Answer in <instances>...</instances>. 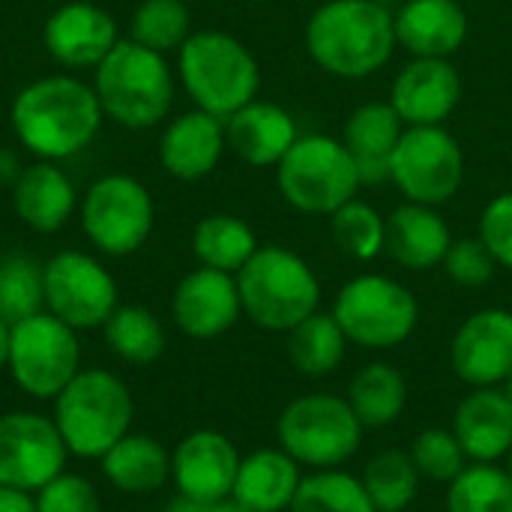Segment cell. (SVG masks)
<instances>
[{
    "label": "cell",
    "instance_id": "obj_10",
    "mask_svg": "<svg viewBox=\"0 0 512 512\" xmlns=\"http://www.w3.org/2000/svg\"><path fill=\"white\" fill-rule=\"evenodd\" d=\"M6 372L24 396L54 402L57 393L81 372L78 333L51 312L12 324Z\"/></svg>",
    "mask_w": 512,
    "mask_h": 512
},
{
    "label": "cell",
    "instance_id": "obj_37",
    "mask_svg": "<svg viewBox=\"0 0 512 512\" xmlns=\"http://www.w3.org/2000/svg\"><path fill=\"white\" fill-rule=\"evenodd\" d=\"M192 36V12L183 0H144L129 21V39L159 54L180 51Z\"/></svg>",
    "mask_w": 512,
    "mask_h": 512
},
{
    "label": "cell",
    "instance_id": "obj_23",
    "mask_svg": "<svg viewBox=\"0 0 512 512\" xmlns=\"http://www.w3.org/2000/svg\"><path fill=\"white\" fill-rule=\"evenodd\" d=\"M12 210L30 231L54 234L75 210V186L57 162L39 159L12 180Z\"/></svg>",
    "mask_w": 512,
    "mask_h": 512
},
{
    "label": "cell",
    "instance_id": "obj_13",
    "mask_svg": "<svg viewBox=\"0 0 512 512\" xmlns=\"http://www.w3.org/2000/svg\"><path fill=\"white\" fill-rule=\"evenodd\" d=\"M390 180L414 204H447L465 180V153L444 126H408L393 153Z\"/></svg>",
    "mask_w": 512,
    "mask_h": 512
},
{
    "label": "cell",
    "instance_id": "obj_36",
    "mask_svg": "<svg viewBox=\"0 0 512 512\" xmlns=\"http://www.w3.org/2000/svg\"><path fill=\"white\" fill-rule=\"evenodd\" d=\"M45 312V264L30 255H6L0 261V318L18 324Z\"/></svg>",
    "mask_w": 512,
    "mask_h": 512
},
{
    "label": "cell",
    "instance_id": "obj_38",
    "mask_svg": "<svg viewBox=\"0 0 512 512\" xmlns=\"http://www.w3.org/2000/svg\"><path fill=\"white\" fill-rule=\"evenodd\" d=\"M330 231L342 255L354 261H372L384 252L387 219L363 201H348L330 216Z\"/></svg>",
    "mask_w": 512,
    "mask_h": 512
},
{
    "label": "cell",
    "instance_id": "obj_26",
    "mask_svg": "<svg viewBox=\"0 0 512 512\" xmlns=\"http://www.w3.org/2000/svg\"><path fill=\"white\" fill-rule=\"evenodd\" d=\"M402 117L390 102H366L360 105L345 126V150L354 159L363 183L390 180L393 153L402 141Z\"/></svg>",
    "mask_w": 512,
    "mask_h": 512
},
{
    "label": "cell",
    "instance_id": "obj_29",
    "mask_svg": "<svg viewBox=\"0 0 512 512\" xmlns=\"http://www.w3.org/2000/svg\"><path fill=\"white\" fill-rule=\"evenodd\" d=\"M348 405L363 423V429L393 426L408 405L405 375L390 363H366L348 387Z\"/></svg>",
    "mask_w": 512,
    "mask_h": 512
},
{
    "label": "cell",
    "instance_id": "obj_43",
    "mask_svg": "<svg viewBox=\"0 0 512 512\" xmlns=\"http://www.w3.org/2000/svg\"><path fill=\"white\" fill-rule=\"evenodd\" d=\"M0 512H36V501L30 492L0 486Z\"/></svg>",
    "mask_w": 512,
    "mask_h": 512
},
{
    "label": "cell",
    "instance_id": "obj_25",
    "mask_svg": "<svg viewBox=\"0 0 512 512\" xmlns=\"http://www.w3.org/2000/svg\"><path fill=\"white\" fill-rule=\"evenodd\" d=\"M450 243H453L450 225L435 207L408 201L387 216L384 249L405 270H432L444 264Z\"/></svg>",
    "mask_w": 512,
    "mask_h": 512
},
{
    "label": "cell",
    "instance_id": "obj_6",
    "mask_svg": "<svg viewBox=\"0 0 512 512\" xmlns=\"http://www.w3.org/2000/svg\"><path fill=\"white\" fill-rule=\"evenodd\" d=\"M177 72L195 108L219 120L249 105L261 87V69L252 51L222 30L192 33L177 51Z\"/></svg>",
    "mask_w": 512,
    "mask_h": 512
},
{
    "label": "cell",
    "instance_id": "obj_8",
    "mask_svg": "<svg viewBox=\"0 0 512 512\" xmlns=\"http://www.w3.org/2000/svg\"><path fill=\"white\" fill-rule=\"evenodd\" d=\"M363 423L351 411L348 399L333 393H309L285 405L276 423L279 447L300 468H339L363 441Z\"/></svg>",
    "mask_w": 512,
    "mask_h": 512
},
{
    "label": "cell",
    "instance_id": "obj_42",
    "mask_svg": "<svg viewBox=\"0 0 512 512\" xmlns=\"http://www.w3.org/2000/svg\"><path fill=\"white\" fill-rule=\"evenodd\" d=\"M480 240L498 261V267L512 270V192L492 198L480 216Z\"/></svg>",
    "mask_w": 512,
    "mask_h": 512
},
{
    "label": "cell",
    "instance_id": "obj_47",
    "mask_svg": "<svg viewBox=\"0 0 512 512\" xmlns=\"http://www.w3.org/2000/svg\"><path fill=\"white\" fill-rule=\"evenodd\" d=\"M504 393H507V399H510V402H512V375H510V378H507V381H504Z\"/></svg>",
    "mask_w": 512,
    "mask_h": 512
},
{
    "label": "cell",
    "instance_id": "obj_40",
    "mask_svg": "<svg viewBox=\"0 0 512 512\" xmlns=\"http://www.w3.org/2000/svg\"><path fill=\"white\" fill-rule=\"evenodd\" d=\"M444 270L462 288H483L495 279L498 261L492 258V252L486 249L480 237H465V240L450 243Z\"/></svg>",
    "mask_w": 512,
    "mask_h": 512
},
{
    "label": "cell",
    "instance_id": "obj_32",
    "mask_svg": "<svg viewBox=\"0 0 512 512\" xmlns=\"http://www.w3.org/2000/svg\"><path fill=\"white\" fill-rule=\"evenodd\" d=\"M348 345L351 342L330 312H315L288 333V357L309 378L333 375L342 366Z\"/></svg>",
    "mask_w": 512,
    "mask_h": 512
},
{
    "label": "cell",
    "instance_id": "obj_24",
    "mask_svg": "<svg viewBox=\"0 0 512 512\" xmlns=\"http://www.w3.org/2000/svg\"><path fill=\"white\" fill-rule=\"evenodd\" d=\"M396 42L414 57H453L468 39V12L459 0H408L396 15Z\"/></svg>",
    "mask_w": 512,
    "mask_h": 512
},
{
    "label": "cell",
    "instance_id": "obj_30",
    "mask_svg": "<svg viewBox=\"0 0 512 512\" xmlns=\"http://www.w3.org/2000/svg\"><path fill=\"white\" fill-rule=\"evenodd\" d=\"M255 252H258L255 231L231 213L204 216L192 231V255L198 258L201 267L237 276L240 267Z\"/></svg>",
    "mask_w": 512,
    "mask_h": 512
},
{
    "label": "cell",
    "instance_id": "obj_14",
    "mask_svg": "<svg viewBox=\"0 0 512 512\" xmlns=\"http://www.w3.org/2000/svg\"><path fill=\"white\" fill-rule=\"evenodd\" d=\"M69 450L51 417L36 411L0 414V486L36 495L66 471Z\"/></svg>",
    "mask_w": 512,
    "mask_h": 512
},
{
    "label": "cell",
    "instance_id": "obj_19",
    "mask_svg": "<svg viewBox=\"0 0 512 512\" xmlns=\"http://www.w3.org/2000/svg\"><path fill=\"white\" fill-rule=\"evenodd\" d=\"M462 99V78L447 57H417L393 81L390 105L408 126H441Z\"/></svg>",
    "mask_w": 512,
    "mask_h": 512
},
{
    "label": "cell",
    "instance_id": "obj_9",
    "mask_svg": "<svg viewBox=\"0 0 512 512\" xmlns=\"http://www.w3.org/2000/svg\"><path fill=\"white\" fill-rule=\"evenodd\" d=\"M330 315L348 342L384 351L411 339L420 321V303L402 282L381 273H366L351 279L336 294Z\"/></svg>",
    "mask_w": 512,
    "mask_h": 512
},
{
    "label": "cell",
    "instance_id": "obj_15",
    "mask_svg": "<svg viewBox=\"0 0 512 512\" xmlns=\"http://www.w3.org/2000/svg\"><path fill=\"white\" fill-rule=\"evenodd\" d=\"M240 459L243 456L228 435L216 429H195L171 453V483L177 486V495L216 504L231 498Z\"/></svg>",
    "mask_w": 512,
    "mask_h": 512
},
{
    "label": "cell",
    "instance_id": "obj_46",
    "mask_svg": "<svg viewBox=\"0 0 512 512\" xmlns=\"http://www.w3.org/2000/svg\"><path fill=\"white\" fill-rule=\"evenodd\" d=\"M207 512H252L246 504H240L234 495L231 498H222V501H216V504H207Z\"/></svg>",
    "mask_w": 512,
    "mask_h": 512
},
{
    "label": "cell",
    "instance_id": "obj_28",
    "mask_svg": "<svg viewBox=\"0 0 512 512\" xmlns=\"http://www.w3.org/2000/svg\"><path fill=\"white\" fill-rule=\"evenodd\" d=\"M99 462L105 480L123 495H153L171 480V453L144 432H126Z\"/></svg>",
    "mask_w": 512,
    "mask_h": 512
},
{
    "label": "cell",
    "instance_id": "obj_44",
    "mask_svg": "<svg viewBox=\"0 0 512 512\" xmlns=\"http://www.w3.org/2000/svg\"><path fill=\"white\" fill-rule=\"evenodd\" d=\"M165 512H207V504L192 501V498H186V495H177V498H171V501H168Z\"/></svg>",
    "mask_w": 512,
    "mask_h": 512
},
{
    "label": "cell",
    "instance_id": "obj_11",
    "mask_svg": "<svg viewBox=\"0 0 512 512\" xmlns=\"http://www.w3.org/2000/svg\"><path fill=\"white\" fill-rule=\"evenodd\" d=\"M156 219L150 189L132 174H105L81 198V231L108 258L138 252Z\"/></svg>",
    "mask_w": 512,
    "mask_h": 512
},
{
    "label": "cell",
    "instance_id": "obj_45",
    "mask_svg": "<svg viewBox=\"0 0 512 512\" xmlns=\"http://www.w3.org/2000/svg\"><path fill=\"white\" fill-rule=\"evenodd\" d=\"M9 345H12V324L0 318V372L9 366Z\"/></svg>",
    "mask_w": 512,
    "mask_h": 512
},
{
    "label": "cell",
    "instance_id": "obj_21",
    "mask_svg": "<svg viewBox=\"0 0 512 512\" xmlns=\"http://www.w3.org/2000/svg\"><path fill=\"white\" fill-rule=\"evenodd\" d=\"M453 435L459 438L468 462H498L512 450V402L501 387L471 390L456 414Z\"/></svg>",
    "mask_w": 512,
    "mask_h": 512
},
{
    "label": "cell",
    "instance_id": "obj_48",
    "mask_svg": "<svg viewBox=\"0 0 512 512\" xmlns=\"http://www.w3.org/2000/svg\"><path fill=\"white\" fill-rule=\"evenodd\" d=\"M507 471H510V477H512V450H510V456H507Z\"/></svg>",
    "mask_w": 512,
    "mask_h": 512
},
{
    "label": "cell",
    "instance_id": "obj_34",
    "mask_svg": "<svg viewBox=\"0 0 512 512\" xmlns=\"http://www.w3.org/2000/svg\"><path fill=\"white\" fill-rule=\"evenodd\" d=\"M288 512H378L369 501L363 480L342 468L312 471L300 480L294 504Z\"/></svg>",
    "mask_w": 512,
    "mask_h": 512
},
{
    "label": "cell",
    "instance_id": "obj_39",
    "mask_svg": "<svg viewBox=\"0 0 512 512\" xmlns=\"http://www.w3.org/2000/svg\"><path fill=\"white\" fill-rule=\"evenodd\" d=\"M408 453H411L420 477H426L432 483L450 486L468 468V456H465L459 438L453 435V429H423L411 441Z\"/></svg>",
    "mask_w": 512,
    "mask_h": 512
},
{
    "label": "cell",
    "instance_id": "obj_18",
    "mask_svg": "<svg viewBox=\"0 0 512 512\" xmlns=\"http://www.w3.org/2000/svg\"><path fill=\"white\" fill-rule=\"evenodd\" d=\"M45 51L66 69H96L120 42L117 21L90 0L57 6L42 27Z\"/></svg>",
    "mask_w": 512,
    "mask_h": 512
},
{
    "label": "cell",
    "instance_id": "obj_5",
    "mask_svg": "<svg viewBox=\"0 0 512 512\" xmlns=\"http://www.w3.org/2000/svg\"><path fill=\"white\" fill-rule=\"evenodd\" d=\"M237 291L243 315L270 333H291L321 303L315 270L285 246H258L237 273Z\"/></svg>",
    "mask_w": 512,
    "mask_h": 512
},
{
    "label": "cell",
    "instance_id": "obj_12",
    "mask_svg": "<svg viewBox=\"0 0 512 512\" xmlns=\"http://www.w3.org/2000/svg\"><path fill=\"white\" fill-rule=\"evenodd\" d=\"M117 306V279L99 258L63 249L45 261V312L69 324L75 333L102 327Z\"/></svg>",
    "mask_w": 512,
    "mask_h": 512
},
{
    "label": "cell",
    "instance_id": "obj_1",
    "mask_svg": "<svg viewBox=\"0 0 512 512\" xmlns=\"http://www.w3.org/2000/svg\"><path fill=\"white\" fill-rule=\"evenodd\" d=\"M93 84L75 75H45L18 90L9 108L15 138L39 159L60 162L87 150L102 129Z\"/></svg>",
    "mask_w": 512,
    "mask_h": 512
},
{
    "label": "cell",
    "instance_id": "obj_4",
    "mask_svg": "<svg viewBox=\"0 0 512 512\" xmlns=\"http://www.w3.org/2000/svg\"><path fill=\"white\" fill-rule=\"evenodd\" d=\"M102 114L126 129H150L174 102V72L165 54L135 39H120L93 72Z\"/></svg>",
    "mask_w": 512,
    "mask_h": 512
},
{
    "label": "cell",
    "instance_id": "obj_3",
    "mask_svg": "<svg viewBox=\"0 0 512 512\" xmlns=\"http://www.w3.org/2000/svg\"><path fill=\"white\" fill-rule=\"evenodd\" d=\"M135 402L123 378L108 369H81L54 399L51 420L75 459H102L132 432Z\"/></svg>",
    "mask_w": 512,
    "mask_h": 512
},
{
    "label": "cell",
    "instance_id": "obj_16",
    "mask_svg": "<svg viewBox=\"0 0 512 512\" xmlns=\"http://www.w3.org/2000/svg\"><path fill=\"white\" fill-rule=\"evenodd\" d=\"M450 363L462 384L501 387L512 375V312H474L453 336Z\"/></svg>",
    "mask_w": 512,
    "mask_h": 512
},
{
    "label": "cell",
    "instance_id": "obj_17",
    "mask_svg": "<svg viewBox=\"0 0 512 512\" xmlns=\"http://www.w3.org/2000/svg\"><path fill=\"white\" fill-rule=\"evenodd\" d=\"M171 315L183 336L189 339H219L243 315L237 276L198 267L186 273L171 297Z\"/></svg>",
    "mask_w": 512,
    "mask_h": 512
},
{
    "label": "cell",
    "instance_id": "obj_27",
    "mask_svg": "<svg viewBox=\"0 0 512 512\" xmlns=\"http://www.w3.org/2000/svg\"><path fill=\"white\" fill-rule=\"evenodd\" d=\"M300 480V465L282 447H267L240 459L231 495L252 512H285L294 504Z\"/></svg>",
    "mask_w": 512,
    "mask_h": 512
},
{
    "label": "cell",
    "instance_id": "obj_41",
    "mask_svg": "<svg viewBox=\"0 0 512 512\" xmlns=\"http://www.w3.org/2000/svg\"><path fill=\"white\" fill-rule=\"evenodd\" d=\"M33 501H36V512H102L96 486L87 477L69 471H63L48 486H42L33 495Z\"/></svg>",
    "mask_w": 512,
    "mask_h": 512
},
{
    "label": "cell",
    "instance_id": "obj_35",
    "mask_svg": "<svg viewBox=\"0 0 512 512\" xmlns=\"http://www.w3.org/2000/svg\"><path fill=\"white\" fill-rule=\"evenodd\" d=\"M447 512H512V477L498 462H471L447 489Z\"/></svg>",
    "mask_w": 512,
    "mask_h": 512
},
{
    "label": "cell",
    "instance_id": "obj_33",
    "mask_svg": "<svg viewBox=\"0 0 512 512\" xmlns=\"http://www.w3.org/2000/svg\"><path fill=\"white\" fill-rule=\"evenodd\" d=\"M363 489L378 512H405L420 492V471L411 459V453L402 450H384L369 459V465L360 474Z\"/></svg>",
    "mask_w": 512,
    "mask_h": 512
},
{
    "label": "cell",
    "instance_id": "obj_31",
    "mask_svg": "<svg viewBox=\"0 0 512 512\" xmlns=\"http://www.w3.org/2000/svg\"><path fill=\"white\" fill-rule=\"evenodd\" d=\"M105 345L129 366H150L165 354V327L147 306H117L102 324Z\"/></svg>",
    "mask_w": 512,
    "mask_h": 512
},
{
    "label": "cell",
    "instance_id": "obj_20",
    "mask_svg": "<svg viewBox=\"0 0 512 512\" xmlns=\"http://www.w3.org/2000/svg\"><path fill=\"white\" fill-rule=\"evenodd\" d=\"M225 120L195 108L174 117L159 138V162L177 180H201L225 153Z\"/></svg>",
    "mask_w": 512,
    "mask_h": 512
},
{
    "label": "cell",
    "instance_id": "obj_22",
    "mask_svg": "<svg viewBox=\"0 0 512 512\" xmlns=\"http://www.w3.org/2000/svg\"><path fill=\"white\" fill-rule=\"evenodd\" d=\"M297 123L294 117L276 105V102H261L252 99L240 111H234L225 120V141L228 147L255 168H270L285 159V153L297 141Z\"/></svg>",
    "mask_w": 512,
    "mask_h": 512
},
{
    "label": "cell",
    "instance_id": "obj_2",
    "mask_svg": "<svg viewBox=\"0 0 512 512\" xmlns=\"http://www.w3.org/2000/svg\"><path fill=\"white\" fill-rule=\"evenodd\" d=\"M396 45L393 12L378 0H327L306 24L312 60L336 78H369Z\"/></svg>",
    "mask_w": 512,
    "mask_h": 512
},
{
    "label": "cell",
    "instance_id": "obj_7",
    "mask_svg": "<svg viewBox=\"0 0 512 512\" xmlns=\"http://www.w3.org/2000/svg\"><path fill=\"white\" fill-rule=\"evenodd\" d=\"M282 198L309 216H333L342 204L354 201L363 186L345 144L330 135H303L276 165Z\"/></svg>",
    "mask_w": 512,
    "mask_h": 512
}]
</instances>
